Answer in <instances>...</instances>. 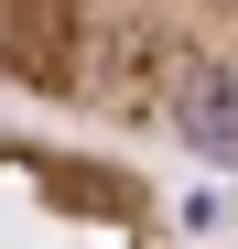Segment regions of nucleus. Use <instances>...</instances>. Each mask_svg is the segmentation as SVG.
<instances>
[{
    "label": "nucleus",
    "instance_id": "nucleus-1",
    "mask_svg": "<svg viewBox=\"0 0 238 249\" xmlns=\"http://www.w3.org/2000/svg\"><path fill=\"white\" fill-rule=\"evenodd\" d=\"M65 119L238 174V0H98Z\"/></svg>",
    "mask_w": 238,
    "mask_h": 249
},
{
    "label": "nucleus",
    "instance_id": "nucleus-2",
    "mask_svg": "<svg viewBox=\"0 0 238 249\" xmlns=\"http://www.w3.org/2000/svg\"><path fill=\"white\" fill-rule=\"evenodd\" d=\"M0 249H163V184L119 141L0 119Z\"/></svg>",
    "mask_w": 238,
    "mask_h": 249
},
{
    "label": "nucleus",
    "instance_id": "nucleus-3",
    "mask_svg": "<svg viewBox=\"0 0 238 249\" xmlns=\"http://www.w3.org/2000/svg\"><path fill=\"white\" fill-rule=\"evenodd\" d=\"M87 11L98 0H0V87L33 108H65L76 54H87Z\"/></svg>",
    "mask_w": 238,
    "mask_h": 249
}]
</instances>
